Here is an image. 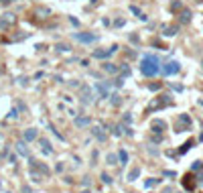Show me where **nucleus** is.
I'll return each mask as SVG.
<instances>
[{"label": "nucleus", "mask_w": 203, "mask_h": 193, "mask_svg": "<svg viewBox=\"0 0 203 193\" xmlns=\"http://www.w3.org/2000/svg\"><path fill=\"white\" fill-rule=\"evenodd\" d=\"M118 159H120L122 165H126V163H128V153H126V151H120V153H118Z\"/></svg>", "instance_id": "nucleus-11"}, {"label": "nucleus", "mask_w": 203, "mask_h": 193, "mask_svg": "<svg viewBox=\"0 0 203 193\" xmlns=\"http://www.w3.org/2000/svg\"><path fill=\"white\" fill-rule=\"evenodd\" d=\"M181 8H183V4L179 2V0H175V2L171 4V10H181Z\"/></svg>", "instance_id": "nucleus-15"}, {"label": "nucleus", "mask_w": 203, "mask_h": 193, "mask_svg": "<svg viewBox=\"0 0 203 193\" xmlns=\"http://www.w3.org/2000/svg\"><path fill=\"white\" fill-rule=\"evenodd\" d=\"M165 128H167V124H165L162 120H155V122H152V130H155V132H162Z\"/></svg>", "instance_id": "nucleus-6"}, {"label": "nucleus", "mask_w": 203, "mask_h": 193, "mask_svg": "<svg viewBox=\"0 0 203 193\" xmlns=\"http://www.w3.org/2000/svg\"><path fill=\"white\" fill-rule=\"evenodd\" d=\"M102 179H104V183H112V179H110V175H106V173L102 175Z\"/></svg>", "instance_id": "nucleus-19"}, {"label": "nucleus", "mask_w": 203, "mask_h": 193, "mask_svg": "<svg viewBox=\"0 0 203 193\" xmlns=\"http://www.w3.org/2000/svg\"><path fill=\"white\" fill-rule=\"evenodd\" d=\"M0 142H2V136H0Z\"/></svg>", "instance_id": "nucleus-21"}, {"label": "nucleus", "mask_w": 203, "mask_h": 193, "mask_svg": "<svg viewBox=\"0 0 203 193\" xmlns=\"http://www.w3.org/2000/svg\"><path fill=\"white\" fill-rule=\"evenodd\" d=\"M14 14H4V19L0 20V27L2 29H6V27H10V25H14Z\"/></svg>", "instance_id": "nucleus-3"}, {"label": "nucleus", "mask_w": 203, "mask_h": 193, "mask_svg": "<svg viewBox=\"0 0 203 193\" xmlns=\"http://www.w3.org/2000/svg\"><path fill=\"white\" fill-rule=\"evenodd\" d=\"M98 39V37H95V35H77V41H81V43H94V41Z\"/></svg>", "instance_id": "nucleus-4"}, {"label": "nucleus", "mask_w": 203, "mask_h": 193, "mask_svg": "<svg viewBox=\"0 0 203 193\" xmlns=\"http://www.w3.org/2000/svg\"><path fill=\"white\" fill-rule=\"evenodd\" d=\"M41 144H43V148H45V153H49V151H51V148H49V142H47V140H41Z\"/></svg>", "instance_id": "nucleus-18"}, {"label": "nucleus", "mask_w": 203, "mask_h": 193, "mask_svg": "<svg viewBox=\"0 0 203 193\" xmlns=\"http://www.w3.org/2000/svg\"><path fill=\"white\" fill-rule=\"evenodd\" d=\"M94 136L100 140H106V132H104V128H94Z\"/></svg>", "instance_id": "nucleus-10"}, {"label": "nucleus", "mask_w": 203, "mask_h": 193, "mask_svg": "<svg viewBox=\"0 0 203 193\" xmlns=\"http://www.w3.org/2000/svg\"><path fill=\"white\" fill-rule=\"evenodd\" d=\"M181 122H183V124H187V126H189V124H191V118L187 116V114H183V116H181Z\"/></svg>", "instance_id": "nucleus-16"}, {"label": "nucleus", "mask_w": 203, "mask_h": 193, "mask_svg": "<svg viewBox=\"0 0 203 193\" xmlns=\"http://www.w3.org/2000/svg\"><path fill=\"white\" fill-rule=\"evenodd\" d=\"M116 161H118L116 159V154H108V163L110 165H116Z\"/></svg>", "instance_id": "nucleus-17"}, {"label": "nucleus", "mask_w": 203, "mask_h": 193, "mask_svg": "<svg viewBox=\"0 0 203 193\" xmlns=\"http://www.w3.org/2000/svg\"><path fill=\"white\" fill-rule=\"evenodd\" d=\"M16 153H18L20 157H28V148L25 147V142H18V144H16Z\"/></svg>", "instance_id": "nucleus-7"}, {"label": "nucleus", "mask_w": 203, "mask_h": 193, "mask_svg": "<svg viewBox=\"0 0 203 193\" xmlns=\"http://www.w3.org/2000/svg\"><path fill=\"white\" fill-rule=\"evenodd\" d=\"M201 128H203V124H201Z\"/></svg>", "instance_id": "nucleus-23"}, {"label": "nucleus", "mask_w": 203, "mask_h": 193, "mask_svg": "<svg viewBox=\"0 0 203 193\" xmlns=\"http://www.w3.org/2000/svg\"><path fill=\"white\" fill-rule=\"evenodd\" d=\"M181 71V65L177 63V61H169V63H165V67H162V73L165 75H177Z\"/></svg>", "instance_id": "nucleus-2"}, {"label": "nucleus", "mask_w": 203, "mask_h": 193, "mask_svg": "<svg viewBox=\"0 0 203 193\" xmlns=\"http://www.w3.org/2000/svg\"><path fill=\"white\" fill-rule=\"evenodd\" d=\"M189 20H191V12L189 10H183L181 12V22H189Z\"/></svg>", "instance_id": "nucleus-13"}, {"label": "nucleus", "mask_w": 203, "mask_h": 193, "mask_svg": "<svg viewBox=\"0 0 203 193\" xmlns=\"http://www.w3.org/2000/svg\"><path fill=\"white\" fill-rule=\"evenodd\" d=\"M175 33H177V27H165V35L167 37H173Z\"/></svg>", "instance_id": "nucleus-14"}, {"label": "nucleus", "mask_w": 203, "mask_h": 193, "mask_svg": "<svg viewBox=\"0 0 203 193\" xmlns=\"http://www.w3.org/2000/svg\"><path fill=\"white\" fill-rule=\"evenodd\" d=\"M138 175H140V169L136 167V169H132V171H130V173H128V181H134L136 177H138Z\"/></svg>", "instance_id": "nucleus-12"}, {"label": "nucleus", "mask_w": 203, "mask_h": 193, "mask_svg": "<svg viewBox=\"0 0 203 193\" xmlns=\"http://www.w3.org/2000/svg\"><path fill=\"white\" fill-rule=\"evenodd\" d=\"M140 71L146 75V77H155V75L161 71V61H158V57L146 55V57L142 59V63H140Z\"/></svg>", "instance_id": "nucleus-1"}, {"label": "nucleus", "mask_w": 203, "mask_h": 193, "mask_svg": "<svg viewBox=\"0 0 203 193\" xmlns=\"http://www.w3.org/2000/svg\"><path fill=\"white\" fill-rule=\"evenodd\" d=\"M37 138V130L35 128H27L25 130V140H35Z\"/></svg>", "instance_id": "nucleus-8"}, {"label": "nucleus", "mask_w": 203, "mask_h": 193, "mask_svg": "<svg viewBox=\"0 0 203 193\" xmlns=\"http://www.w3.org/2000/svg\"><path fill=\"white\" fill-rule=\"evenodd\" d=\"M95 92H98V96H100V100H104V98H106V96H108V87L104 86V83H98V86H95Z\"/></svg>", "instance_id": "nucleus-5"}, {"label": "nucleus", "mask_w": 203, "mask_h": 193, "mask_svg": "<svg viewBox=\"0 0 203 193\" xmlns=\"http://www.w3.org/2000/svg\"><path fill=\"white\" fill-rule=\"evenodd\" d=\"M156 183V179H150V181H146V187H152Z\"/></svg>", "instance_id": "nucleus-20"}, {"label": "nucleus", "mask_w": 203, "mask_h": 193, "mask_svg": "<svg viewBox=\"0 0 203 193\" xmlns=\"http://www.w3.org/2000/svg\"><path fill=\"white\" fill-rule=\"evenodd\" d=\"M0 71H2V67H0Z\"/></svg>", "instance_id": "nucleus-22"}, {"label": "nucleus", "mask_w": 203, "mask_h": 193, "mask_svg": "<svg viewBox=\"0 0 203 193\" xmlns=\"http://www.w3.org/2000/svg\"><path fill=\"white\" fill-rule=\"evenodd\" d=\"M88 124H89V118H88V116H83V118H75V126L83 128V126H88Z\"/></svg>", "instance_id": "nucleus-9"}]
</instances>
